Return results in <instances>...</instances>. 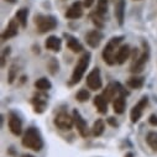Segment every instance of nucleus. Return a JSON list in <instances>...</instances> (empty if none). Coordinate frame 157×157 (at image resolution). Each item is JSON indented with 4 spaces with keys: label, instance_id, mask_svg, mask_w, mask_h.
<instances>
[{
    "label": "nucleus",
    "instance_id": "obj_1",
    "mask_svg": "<svg viewBox=\"0 0 157 157\" xmlns=\"http://www.w3.org/2000/svg\"><path fill=\"white\" fill-rule=\"evenodd\" d=\"M21 144L24 147L30 148L35 152H38L44 148V140L42 136L40 134V131L37 130V128L35 126H29L21 139Z\"/></svg>",
    "mask_w": 157,
    "mask_h": 157
},
{
    "label": "nucleus",
    "instance_id": "obj_2",
    "mask_svg": "<svg viewBox=\"0 0 157 157\" xmlns=\"http://www.w3.org/2000/svg\"><path fill=\"white\" fill-rule=\"evenodd\" d=\"M124 36H114L106 42V45L104 46L103 51H101V57L104 59V62L108 66H114L116 63V52L120 47V44L124 40Z\"/></svg>",
    "mask_w": 157,
    "mask_h": 157
},
{
    "label": "nucleus",
    "instance_id": "obj_3",
    "mask_svg": "<svg viewBox=\"0 0 157 157\" xmlns=\"http://www.w3.org/2000/svg\"><path fill=\"white\" fill-rule=\"evenodd\" d=\"M90 58H92V53L90 52H83V55L79 57V59L77 61V63L74 66V69H73L72 75H71L69 86H74V84L81 82V79L86 74L87 68H88V66L90 63Z\"/></svg>",
    "mask_w": 157,
    "mask_h": 157
},
{
    "label": "nucleus",
    "instance_id": "obj_4",
    "mask_svg": "<svg viewBox=\"0 0 157 157\" xmlns=\"http://www.w3.org/2000/svg\"><path fill=\"white\" fill-rule=\"evenodd\" d=\"M33 22L37 27V31L40 33H46V32L53 31L58 25L57 19L53 15H42V14L35 15Z\"/></svg>",
    "mask_w": 157,
    "mask_h": 157
},
{
    "label": "nucleus",
    "instance_id": "obj_5",
    "mask_svg": "<svg viewBox=\"0 0 157 157\" xmlns=\"http://www.w3.org/2000/svg\"><path fill=\"white\" fill-rule=\"evenodd\" d=\"M150 59V47L147 45V42H142V51L140 52L139 57L134 61H131V66H130V72L134 74H139L140 72L144 71L146 63Z\"/></svg>",
    "mask_w": 157,
    "mask_h": 157
},
{
    "label": "nucleus",
    "instance_id": "obj_6",
    "mask_svg": "<svg viewBox=\"0 0 157 157\" xmlns=\"http://www.w3.org/2000/svg\"><path fill=\"white\" fill-rule=\"evenodd\" d=\"M53 124H55V126L58 128L59 130L69 131V130H72V128L74 126V120H73V116H71L68 113L61 111V113H58V114L55 116Z\"/></svg>",
    "mask_w": 157,
    "mask_h": 157
},
{
    "label": "nucleus",
    "instance_id": "obj_7",
    "mask_svg": "<svg viewBox=\"0 0 157 157\" xmlns=\"http://www.w3.org/2000/svg\"><path fill=\"white\" fill-rule=\"evenodd\" d=\"M86 83H87V87L90 89V90H99L103 88V79H101V72H100V68L95 67L93 68L88 75H87V79H86Z\"/></svg>",
    "mask_w": 157,
    "mask_h": 157
},
{
    "label": "nucleus",
    "instance_id": "obj_8",
    "mask_svg": "<svg viewBox=\"0 0 157 157\" xmlns=\"http://www.w3.org/2000/svg\"><path fill=\"white\" fill-rule=\"evenodd\" d=\"M8 126L13 135L20 136L22 134V120L16 111H10L8 115Z\"/></svg>",
    "mask_w": 157,
    "mask_h": 157
},
{
    "label": "nucleus",
    "instance_id": "obj_9",
    "mask_svg": "<svg viewBox=\"0 0 157 157\" xmlns=\"http://www.w3.org/2000/svg\"><path fill=\"white\" fill-rule=\"evenodd\" d=\"M147 104H148V97H147V95H144V97L132 106V109H131V111H130V120H131L132 124H136V123L141 119V116H142V114H144V110L146 109Z\"/></svg>",
    "mask_w": 157,
    "mask_h": 157
},
{
    "label": "nucleus",
    "instance_id": "obj_10",
    "mask_svg": "<svg viewBox=\"0 0 157 157\" xmlns=\"http://www.w3.org/2000/svg\"><path fill=\"white\" fill-rule=\"evenodd\" d=\"M72 116H73L74 126H75L77 131L79 132V135H81L82 137H87V136L89 135V129H88V124H87L86 119L82 116V114L78 111L77 109H74Z\"/></svg>",
    "mask_w": 157,
    "mask_h": 157
},
{
    "label": "nucleus",
    "instance_id": "obj_11",
    "mask_svg": "<svg viewBox=\"0 0 157 157\" xmlns=\"http://www.w3.org/2000/svg\"><path fill=\"white\" fill-rule=\"evenodd\" d=\"M83 13H84V4L83 2H79V0H77V2L72 3L69 5V8L67 9L64 16L69 20H77V19H81L83 16Z\"/></svg>",
    "mask_w": 157,
    "mask_h": 157
},
{
    "label": "nucleus",
    "instance_id": "obj_12",
    "mask_svg": "<svg viewBox=\"0 0 157 157\" xmlns=\"http://www.w3.org/2000/svg\"><path fill=\"white\" fill-rule=\"evenodd\" d=\"M103 38H104V33L99 29H94V30H90L89 32H87V35H86V42H87V45L89 47L97 48V47L100 46Z\"/></svg>",
    "mask_w": 157,
    "mask_h": 157
},
{
    "label": "nucleus",
    "instance_id": "obj_13",
    "mask_svg": "<svg viewBox=\"0 0 157 157\" xmlns=\"http://www.w3.org/2000/svg\"><path fill=\"white\" fill-rule=\"evenodd\" d=\"M19 27H20V24L16 21V19H11L6 26V29L3 31L2 33V41H8L10 38L15 37L17 33H19Z\"/></svg>",
    "mask_w": 157,
    "mask_h": 157
},
{
    "label": "nucleus",
    "instance_id": "obj_14",
    "mask_svg": "<svg viewBox=\"0 0 157 157\" xmlns=\"http://www.w3.org/2000/svg\"><path fill=\"white\" fill-rule=\"evenodd\" d=\"M125 9H126V0H116L115 8H114V15L119 26H123L125 22Z\"/></svg>",
    "mask_w": 157,
    "mask_h": 157
},
{
    "label": "nucleus",
    "instance_id": "obj_15",
    "mask_svg": "<svg viewBox=\"0 0 157 157\" xmlns=\"http://www.w3.org/2000/svg\"><path fill=\"white\" fill-rule=\"evenodd\" d=\"M63 36H64V38H66L67 47H68L73 53H81V52H83V50H84L83 45H82L79 41H78L74 36H72V35H69V33H64Z\"/></svg>",
    "mask_w": 157,
    "mask_h": 157
},
{
    "label": "nucleus",
    "instance_id": "obj_16",
    "mask_svg": "<svg viewBox=\"0 0 157 157\" xmlns=\"http://www.w3.org/2000/svg\"><path fill=\"white\" fill-rule=\"evenodd\" d=\"M132 48L129 45H121L116 52V64H124L128 59L131 58Z\"/></svg>",
    "mask_w": 157,
    "mask_h": 157
},
{
    "label": "nucleus",
    "instance_id": "obj_17",
    "mask_svg": "<svg viewBox=\"0 0 157 157\" xmlns=\"http://www.w3.org/2000/svg\"><path fill=\"white\" fill-rule=\"evenodd\" d=\"M45 47L46 50L48 51H52V52H59L61 51V47H62V40L59 37L55 36V35H51L46 38L45 41Z\"/></svg>",
    "mask_w": 157,
    "mask_h": 157
},
{
    "label": "nucleus",
    "instance_id": "obj_18",
    "mask_svg": "<svg viewBox=\"0 0 157 157\" xmlns=\"http://www.w3.org/2000/svg\"><path fill=\"white\" fill-rule=\"evenodd\" d=\"M101 95L108 100V101H110V100H114L117 95H119V83H109L108 86H106V88L103 90V93H101Z\"/></svg>",
    "mask_w": 157,
    "mask_h": 157
},
{
    "label": "nucleus",
    "instance_id": "obj_19",
    "mask_svg": "<svg viewBox=\"0 0 157 157\" xmlns=\"http://www.w3.org/2000/svg\"><path fill=\"white\" fill-rule=\"evenodd\" d=\"M125 108H126L125 95H124V94H119V95H117V97L113 100V109H114V113L117 114V115L124 114Z\"/></svg>",
    "mask_w": 157,
    "mask_h": 157
},
{
    "label": "nucleus",
    "instance_id": "obj_20",
    "mask_svg": "<svg viewBox=\"0 0 157 157\" xmlns=\"http://www.w3.org/2000/svg\"><path fill=\"white\" fill-rule=\"evenodd\" d=\"M145 84V78L144 77H140L137 74L128 78L126 81V86L130 88V89H141Z\"/></svg>",
    "mask_w": 157,
    "mask_h": 157
},
{
    "label": "nucleus",
    "instance_id": "obj_21",
    "mask_svg": "<svg viewBox=\"0 0 157 157\" xmlns=\"http://www.w3.org/2000/svg\"><path fill=\"white\" fill-rule=\"evenodd\" d=\"M27 17H29V9L27 8H21L15 13V19L22 29H25L27 26Z\"/></svg>",
    "mask_w": 157,
    "mask_h": 157
},
{
    "label": "nucleus",
    "instance_id": "obj_22",
    "mask_svg": "<svg viewBox=\"0 0 157 157\" xmlns=\"http://www.w3.org/2000/svg\"><path fill=\"white\" fill-rule=\"evenodd\" d=\"M94 105H95L97 110L100 114H106L108 113V100L101 94L94 97Z\"/></svg>",
    "mask_w": 157,
    "mask_h": 157
},
{
    "label": "nucleus",
    "instance_id": "obj_23",
    "mask_svg": "<svg viewBox=\"0 0 157 157\" xmlns=\"http://www.w3.org/2000/svg\"><path fill=\"white\" fill-rule=\"evenodd\" d=\"M31 103H32V106H33V111L37 113V114H42L46 109V105H47V101L45 99L40 98V97L32 98Z\"/></svg>",
    "mask_w": 157,
    "mask_h": 157
},
{
    "label": "nucleus",
    "instance_id": "obj_24",
    "mask_svg": "<svg viewBox=\"0 0 157 157\" xmlns=\"http://www.w3.org/2000/svg\"><path fill=\"white\" fill-rule=\"evenodd\" d=\"M35 88L37 90H41V92H46V90H50L52 88V83L50 79H47L46 77H41V78H38V79L33 83Z\"/></svg>",
    "mask_w": 157,
    "mask_h": 157
},
{
    "label": "nucleus",
    "instance_id": "obj_25",
    "mask_svg": "<svg viewBox=\"0 0 157 157\" xmlns=\"http://www.w3.org/2000/svg\"><path fill=\"white\" fill-rule=\"evenodd\" d=\"M104 130H105V123H104V120L103 119H98V120L94 121V124L92 126V135L95 136V137H99V136L103 135Z\"/></svg>",
    "mask_w": 157,
    "mask_h": 157
},
{
    "label": "nucleus",
    "instance_id": "obj_26",
    "mask_svg": "<svg viewBox=\"0 0 157 157\" xmlns=\"http://www.w3.org/2000/svg\"><path fill=\"white\" fill-rule=\"evenodd\" d=\"M105 17L104 16H100L95 10L93 11V13H90V20H92V22L97 26V29H99V30H101L103 27H104V25H105V20H104Z\"/></svg>",
    "mask_w": 157,
    "mask_h": 157
},
{
    "label": "nucleus",
    "instance_id": "obj_27",
    "mask_svg": "<svg viewBox=\"0 0 157 157\" xmlns=\"http://www.w3.org/2000/svg\"><path fill=\"white\" fill-rule=\"evenodd\" d=\"M146 142L153 151H157V132L156 131H150L146 135Z\"/></svg>",
    "mask_w": 157,
    "mask_h": 157
},
{
    "label": "nucleus",
    "instance_id": "obj_28",
    "mask_svg": "<svg viewBox=\"0 0 157 157\" xmlns=\"http://www.w3.org/2000/svg\"><path fill=\"white\" fill-rule=\"evenodd\" d=\"M17 72H19V67L16 66V63H13L8 71V83L13 84L15 82V79L17 78Z\"/></svg>",
    "mask_w": 157,
    "mask_h": 157
},
{
    "label": "nucleus",
    "instance_id": "obj_29",
    "mask_svg": "<svg viewBox=\"0 0 157 157\" xmlns=\"http://www.w3.org/2000/svg\"><path fill=\"white\" fill-rule=\"evenodd\" d=\"M108 4H109V0H98L95 11H97L100 16H104V17H105V15H106V13H108Z\"/></svg>",
    "mask_w": 157,
    "mask_h": 157
},
{
    "label": "nucleus",
    "instance_id": "obj_30",
    "mask_svg": "<svg viewBox=\"0 0 157 157\" xmlns=\"http://www.w3.org/2000/svg\"><path fill=\"white\" fill-rule=\"evenodd\" d=\"M47 69H48V72L52 75H55V74L58 73V71H59V63H58V61L55 57H52V58L48 59V62H47Z\"/></svg>",
    "mask_w": 157,
    "mask_h": 157
},
{
    "label": "nucleus",
    "instance_id": "obj_31",
    "mask_svg": "<svg viewBox=\"0 0 157 157\" xmlns=\"http://www.w3.org/2000/svg\"><path fill=\"white\" fill-rule=\"evenodd\" d=\"M89 98H90V93H89V90H87V89H81L79 92L75 94V99L79 101V103L88 101Z\"/></svg>",
    "mask_w": 157,
    "mask_h": 157
},
{
    "label": "nucleus",
    "instance_id": "obj_32",
    "mask_svg": "<svg viewBox=\"0 0 157 157\" xmlns=\"http://www.w3.org/2000/svg\"><path fill=\"white\" fill-rule=\"evenodd\" d=\"M10 53H11V48H10V47H5V48L3 50V52H2V67H3V68L5 67L6 59H8V57L10 56Z\"/></svg>",
    "mask_w": 157,
    "mask_h": 157
},
{
    "label": "nucleus",
    "instance_id": "obj_33",
    "mask_svg": "<svg viewBox=\"0 0 157 157\" xmlns=\"http://www.w3.org/2000/svg\"><path fill=\"white\" fill-rule=\"evenodd\" d=\"M148 123L152 126H157V115L156 114H151L148 116Z\"/></svg>",
    "mask_w": 157,
    "mask_h": 157
},
{
    "label": "nucleus",
    "instance_id": "obj_34",
    "mask_svg": "<svg viewBox=\"0 0 157 157\" xmlns=\"http://www.w3.org/2000/svg\"><path fill=\"white\" fill-rule=\"evenodd\" d=\"M106 123H108L110 126H113V128H117V126H119V124H117L116 119H115V117H113V116L108 117V119H106Z\"/></svg>",
    "mask_w": 157,
    "mask_h": 157
},
{
    "label": "nucleus",
    "instance_id": "obj_35",
    "mask_svg": "<svg viewBox=\"0 0 157 157\" xmlns=\"http://www.w3.org/2000/svg\"><path fill=\"white\" fill-rule=\"evenodd\" d=\"M94 2H95V0H83L84 8H87V9L92 8V6H93V4H94Z\"/></svg>",
    "mask_w": 157,
    "mask_h": 157
},
{
    "label": "nucleus",
    "instance_id": "obj_36",
    "mask_svg": "<svg viewBox=\"0 0 157 157\" xmlns=\"http://www.w3.org/2000/svg\"><path fill=\"white\" fill-rule=\"evenodd\" d=\"M125 157H134V153H132V152H128V153L125 155Z\"/></svg>",
    "mask_w": 157,
    "mask_h": 157
},
{
    "label": "nucleus",
    "instance_id": "obj_37",
    "mask_svg": "<svg viewBox=\"0 0 157 157\" xmlns=\"http://www.w3.org/2000/svg\"><path fill=\"white\" fill-rule=\"evenodd\" d=\"M21 157H35L33 155H30V153H25V155H22Z\"/></svg>",
    "mask_w": 157,
    "mask_h": 157
},
{
    "label": "nucleus",
    "instance_id": "obj_38",
    "mask_svg": "<svg viewBox=\"0 0 157 157\" xmlns=\"http://www.w3.org/2000/svg\"><path fill=\"white\" fill-rule=\"evenodd\" d=\"M5 2H8V3H10V4H15L17 0H5Z\"/></svg>",
    "mask_w": 157,
    "mask_h": 157
},
{
    "label": "nucleus",
    "instance_id": "obj_39",
    "mask_svg": "<svg viewBox=\"0 0 157 157\" xmlns=\"http://www.w3.org/2000/svg\"><path fill=\"white\" fill-rule=\"evenodd\" d=\"M135 2H140V0H135Z\"/></svg>",
    "mask_w": 157,
    "mask_h": 157
}]
</instances>
